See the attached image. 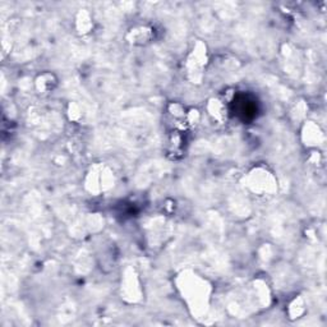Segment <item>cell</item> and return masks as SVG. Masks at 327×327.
I'll use <instances>...</instances> for the list:
<instances>
[{
	"instance_id": "7",
	"label": "cell",
	"mask_w": 327,
	"mask_h": 327,
	"mask_svg": "<svg viewBox=\"0 0 327 327\" xmlns=\"http://www.w3.org/2000/svg\"><path fill=\"white\" fill-rule=\"evenodd\" d=\"M53 78H54V75L50 74V73H45V74L40 75L37 82H36V86H37L38 91L46 92L53 90V87H54L55 85V82H53Z\"/></svg>"
},
{
	"instance_id": "1",
	"label": "cell",
	"mask_w": 327,
	"mask_h": 327,
	"mask_svg": "<svg viewBox=\"0 0 327 327\" xmlns=\"http://www.w3.org/2000/svg\"><path fill=\"white\" fill-rule=\"evenodd\" d=\"M112 183H114V175L109 167L104 166V165H97V166L92 167L87 175L86 187L91 193L97 194L100 192L109 189Z\"/></svg>"
},
{
	"instance_id": "2",
	"label": "cell",
	"mask_w": 327,
	"mask_h": 327,
	"mask_svg": "<svg viewBox=\"0 0 327 327\" xmlns=\"http://www.w3.org/2000/svg\"><path fill=\"white\" fill-rule=\"evenodd\" d=\"M248 181L249 188L255 193H271V192L275 191L276 188L272 175L269 171L262 170V169H257V170L252 171L249 174Z\"/></svg>"
},
{
	"instance_id": "6",
	"label": "cell",
	"mask_w": 327,
	"mask_h": 327,
	"mask_svg": "<svg viewBox=\"0 0 327 327\" xmlns=\"http://www.w3.org/2000/svg\"><path fill=\"white\" fill-rule=\"evenodd\" d=\"M77 27L82 34L90 32V30L92 28V20L87 12H79L78 17H77Z\"/></svg>"
},
{
	"instance_id": "4",
	"label": "cell",
	"mask_w": 327,
	"mask_h": 327,
	"mask_svg": "<svg viewBox=\"0 0 327 327\" xmlns=\"http://www.w3.org/2000/svg\"><path fill=\"white\" fill-rule=\"evenodd\" d=\"M151 36H152V34H151V31L148 28L140 27L130 31L128 38H129L132 44H145V42L150 40Z\"/></svg>"
},
{
	"instance_id": "8",
	"label": "cell",
	"mask_w": 327,
	"mask_h": 327,
	"mask_svg": "<svg viewBox=\"0 0 327 327\" xmlns=\"http://www.w3.org/2000/svg\"><path fill=\"white\" fill-rule=\"evenodd\" d=\"M304 306L306 304H304L303 298L299 296V298L294 299L289 306V314L291 316V318H298L299 316H302L304 313V310H306Z\"/></svg>"
},
{
	"instance_id": "3",
	"label": "cell",
	"mask_w": 327,
	"mask_h": 327,
	"mask_svg": "<svg viewBox=\"0 0 327 327\" xmlns=\"http://www.w3.org/2000/svg\"><path fill=\"white\" fill-rule=\"evenodd\" d=\"M303 137L304 141H306V145H308V146H317L320 143V141L324 138V134L320 130L318 126L310 122L309 124H307L304 127Z\"/></svg>"
},
{
	"instance_id": "5",
	"label": "cell",
	"mask_w": 327,
	"mask_h": 327,
	"mask_svg": "<svg viewBox=\"0 0 327 327\" xmlns=\"http://www.w3.org/2000/svg\"><path fill=\"white\" fill-rule=\"evenodd\" d=\"M208 111L218 122H222L225 119V115H226L224 104L220 100H211L208 104Z\"/></svg>"
}]
</instances>
